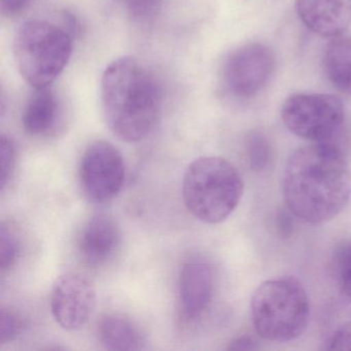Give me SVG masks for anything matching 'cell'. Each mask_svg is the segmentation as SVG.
<instances>
[{
    "instance_id": "6da1fadb",
    "label": "cell",
    "mask_w": 351,
    "mask_h": 351,
    "mask_svg": "<svg viewBox=\"0 0 351 351\" xmlns=\"http://www.w3.org/2000/svg\"><path fill=\"white\" fill-rule=\"evenodd\" d=\"M285 206L305 223L335 219L351 197V170L344 154L330 141L295 149L282 176Z\"/></svg>"
},
{
    "instance_id": "7a4b0ae2",
    "label": "cell",
    "mask_w": 351,
    "mask_h": 351,
    "mask_svg": "<svg viewBox=\"0 0 351 351\" xmlns=\"http://www.w3.org/2000/svg\"><path fill=\"white\" fill-rule=\"evenodd\" d=\"M100 96L108 128L125 143L147 138L161 120V82L134 57H120L108 64L102 75Z\"/></svg>"
},
{
    "instance_id": "3957f363",
    "label": "cell",
    "mask_w": 351,
    "mask_h": 351,
    "mask_svg": "<svg viewBox=\"0 0 351 351\" xmlns=\"http://www.w3.org/2000/svg\"><path fill=\"white\" fill-rule=\"evenodd\" d=\"M239 171L221 157H201L186 168L182 198L188 210L206 223L225 221L235 211L243 195Z\"/></svg>"
},
{
    "instance_id": "277c9868",
    "label": "cell",
    "mask_w": 351,
    "mask_h": 351,
    "mask_svg": "<svg viewBox=\"0 0 351 351\" xmlns=\"http://www.w3.org/2000/svg\"><path fill=\"white\" fill-rule=\"evenodd\" d=\"M250 317L256 334L264 340H295L309 324L310 301L305 287L291 276L264 281L250 300Z\"/></svg>"
},
{
    "instance_id": "5b68a950",
    "label": "cell",
    "mask_w": 351,
    "mask_h": 351,
    "mask_svg": "<svg viewBox=\"0 0 351 351\" xmlns=\"http://www.w3.org/2000/svg\"><path fill=\"white\" fill-rule=\"evenodd\" d=\"M14 56L23 79L34 89L52 85L71 60L73 38L50 22H24L15 34Z\"/></svg>"
},
{
    "instance_id": "8992f818",
    "label": "cell",
    "mask_w": 351,
    "mask_h": 351,
    "mask_svg": "<svg viewBox=\"0 0 351 351\" xmlns=\"http://www.w3.org/2000/svg\"><path fill=\"white\" fill-rule=\"evenodd\" d=\"M281 120L295 136L324 143L338 132L345 119L342 100L332 94L297 93L281 106Z\"/></svg>"
},
{
    "instance_id": "52a82bcc",
    "label": "cell",
    "mask_w": 351,
    "mask_h": 351,
    "mask_svg": "<svg viewBox=\"0 0 351 351\" xmlns=\"http://www.w3.org/2000/svg\"><path fill=\"white\" fill-rule=\"evenodd\" d=\"M125 178L124 159L112 143L94 141L86 149L80 164V182L90 202L104 204L116 198Z\"/></svg>"
},
{
    "instance_id": "ba28073f",
    "label": "cell",
    "mask_w": 351,
    "mask_h": 351,
    "mask_svg": "<svg viewBox=\"0 0 351 351\" xmlns=\"http://www.w3.org/2000/svg\"><path fill=\"white\" fill-rule=\"evenodd\" d=\"M276 69V58L270 47L250 43L236 49L223 65V84L230 94L250 99L268 85Z\"/></svg>"
},
{
    "instance_id": "9c48e42d",
    "label": "cell",
    "mask_w": 351,
    "mask_h": 351,
    "mask_svg": "<svg viewBox=\"0 0 351 351\" xmlns=\"http://www.w3.org/2000/svg\"><path fill=\"white\" fill-rule=\"evenodd\" d=\"M95 306V289L87 277L79 273H65L55 281L51 310L61 328L67 330L83 328Z\"/></svg>"
},
{
    "instance_id": "30bf717a",
    "label": "cell",
    "mask_w": 351,
    "mask_h": 351,
    "mask_svg": "<svg viewBox=\"0 0 351 351\" xmlns=\"http://www.w3.org/2000/svg\"><path fill=\"white\" fill-rule=\"evenodd\" d=\"M215 277L204 258H193L182 265L178 281L180 312L188 322H195L208 309L213 300Z\"/></svg>"
},
{
    "instance_id": "8fae6325",
    "label": "cell",
    "mask_w": 351,
    "mask_h": 351,
    "mask_svg": "<svg viewBox=\"0 0 351 351\" xmlns=\"http://www.w3.org/2000/svg\"><path fill=\"white\" fill-rule=\"evenodd\" d=\"M302 23L322 38H336L351 24V0H295Z\"/></svg>"
},
{
    "instance_id": "7c38bea8",
    "label": "cell",
    "mask_w": 351,
    "mask_h": 351,
    "mask_svg": "<svg viewBox=\"0 0 351 351\" xmlns=\"http://www.w3.org/2000/svg\"><path fill=\"white\" fill-rule=\"evenodd\" d=\"M120 243V230L114 219L106 215H96L89 219L80 237V254L91 266L108 262Z\"/></svg>"
},
{
    "instance_id": "4fadbf2b",
    "label": "cell",
    "mask_w": 351,
    "mask_h": 351,
    "mask_svg": "<svg viewBox=\"0 0 351 351\" xmlns=\"http://www.w3.org/2000/svg\"><path fill=\"white\" fill-rule=\"evenodd\" d=\"M62 112V101L51 86L36 89L24 106L22 126L32 136H48L58 127Z\"/></svg>"
},
{
    "instance_id": "5bb4252c",
    "label": "cell",
    "mask_w": 351,
    "mask_h": 351,
    "mask_svg": "<svg viewBox=\"0 0 351 351\" xmlns=\"http://www.w3.org/2000/svg\"><path fill=\"white\" fill-rule=\"evenodd\" d=\"M98 340L110 350H141L145 337L138 326L123 314H106L98 322Z\"/></svg>"
},
{
    "instance_id": "9a60e30c",
    "label": "cell",
    "mask_w": 351,
    "mask_h": 351,
    "mask_svg": "<svg viewBox=\"0 0 351 351\" xmlns=\"http://www.w3.org/2000/svg\"><path fill=\"white\" fill-rule=\"evenodd\" d=\"M322 66L330 85L341 93L351 96V38H332L324 50Z\"/></svg>"
},
{
    "instance_id": "2e32d148",
    "label": "cell",
    "mask_w": 351,
    "mask_h": 351,
    "mask_svg": "<svg viewBox=\"0 0 351 351\" xmlns=\"http://www.w3.org/2000/svg\"><path fill=\"white\" fill-rule=\"evenodd\" d=\"M246 151L250 167L256 171L266 170L272 163V147L263 133H250L246 143Z\"/></svg>"
},
{
    "instance_id": "e0dca14e",
    "label": "cell",
    "mask_w": 351,
    "mask_h": 351,
    "mask_svg": "<svg viewBox=\"0 0 351 351\" xmlns=\"http://www.w3.org/2000/svg\"><path fill=\"white\" fill-rule=\"evenodd\" d=\"M334 271L341 293L351 303V241L335 252Z\"/></svg>"
},
{
    "instance_id": "ac0fdd59",
    "label": "cell",
    "mask_w": 351,
    "mask_h": 351,
    "mask_svg": "<svg viewBox=\"0 0 351 351\" xmlns=\"http://www.w3.org/2000/svg\"><path fill=\"white\" fill-rule=\"evenodd\" d=\"M19 254V243L15 234L3 223L0 228V269L3 274L16 266Z\"/></svg>"
},
{
    "instance_id": "d6986e66",
    "label": "cell",
    "mask_w": 351,
    "mask_h": 351,
    "mask_svg": "<svg viewBox=\"0 0 351 351\" xmlns=\"http://www.w3.org/2000/svg\"><path fill=\"white\" fill-rule=\"evenodd\" d=\"M129 17L139 23H147L158 17L164 0H120Z\"/></svg>"
},
{
    "instance_id": "ffe728a7",
    "label": "cell",
    "mask_w": 351,
    "mask_h": 351,
    "mask_svg": "<svg viewBox=\"0 0 351 351\" xmlns=\"http://www.w3.org/2000/svg\"><path fill=\"white\" fill-rule=\"evenodd\" d=\"M25 328L23 316L11 307H3L0 311V344L15 340Z\"/></svg>"
},
{
    "instance_id": "44dd1931",
    "label": "cell",
    "mask_w": 351,
    "mask_h": 351,
    "mask_svg": "<svg viewBox=\"0 0 351 351\" xmlns=\"http://www.w3.org/2000/svg\"><path fill=\"white\" fill-rule=\"evenodd\" d=\"M1 191L9 186L15 173L16 166V149L15 143L11 137L7 135H1Z\"/></svg>"
},
{
    "instance_id": "7402d4cb",
    "label": "cell",
    "mask_w": 351,
    "mask_h": 351,
    "mask_svg": "<svg viewBox=\"0 0 351 351\" xmlns=\"http://www.w3.org/2000/svg\"><path fill=\"white\" fill-rule=\"evenodd\" d=\"M326 348L330 350H351V320L332 332L326 342Z\"/></svg>"
},
{
    "instance_id": "603a6c76",
    "label": "cell",
    "mask_w": 351,
    "mask_h": 351,
    "mask_svg": "<svg viewBox=\"0 0 351 351\" xmlns=\"http://www.w3.org/2000/svg\"><path fill=\"white\" fill-rule=\"evenodd\" d=\"M34 0H1V12L8 18H16L23 15Z\"/></svg>"
},
{
    "instance_id": "cb8c5ba5",
    "label": "cell",
    "mask_w": 351,
    "mask_h": 351,
    "mask_svg": "<svg viewBox=\"0 0 351 351\" xmlns=\"http://www.w3.org/2000/svg\"><path fill=\"white\" fill-rule=\"evenodd\" d=\"M293 217L295 215L287 207L285 209H280L277 213L276 228L283 238L289 237L293 234V226H295Z\"/></svg>"
},
{
    "instance_id": "d4e9b609",
    "label": "cell",
    "mask_w": 351,
    "mask_h": 351,
    "mask_svg": "<svg viewBox=\"0 0 351 351\" xmlns=\"http://www.w3.org/2000/svg\"><path fill=\"white\" fill-rule=\"evenodd\" d=\"M227 349H230V350H254V349H258V345L254 337L242 335V336L233 339L229 343Z\"/></svg>"
}]
</instances>
